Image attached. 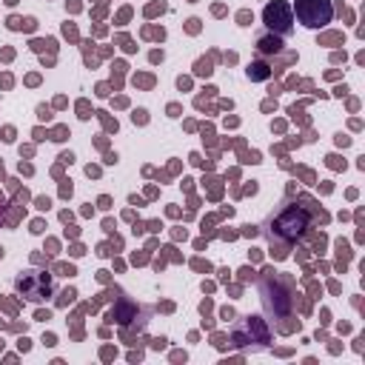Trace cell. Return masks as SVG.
<instances>
[{"label": "cell", "instance_id": "1", "mask_svg": "<svg viewBox=\"0 0 365 365\" xmlns=\"http://www.w3.org/2000/svg\"><path fill=\"white\" fill-rule=\"evenodd\" d=\"M294 11H297V20L302 26H311V29L325 26L331 20V14H334L331 0H297Z\"/></svg>", "mask_w": 365, "mask_h": 365}, {"label": "cell", "instance_id": "2", "mask_svg": "<svg viewBox=\"0 0 365 365\" xmlns=\"http://www.w3.org/2000/svg\"><path fill=\"white\" fill-rule=\"evenodd\" d=\"M17 291L29 299V302H40L51 294V277L43 271H26L17 277Z\"/></svg>", "mask_w": 365, "mask_h": 365}, {"label": "cell", "instance_id": "3", "mask_svg": "<svg viewBox=\"0 0 365 365\" xmlns=\"http://www.w3.org/2000/svg\"><path fill=\"white\" fill-rule=\"evenodd\" d=\"M305 225H308V217H305V211H302V208H297V205L285 208V211L277 217V222H274L277 234H282V237H288V240H294L297 234H302V228H305Z\"/></svg>", "mask_w": 365, "mask_h": 365}, {"label": "cell", "instance_id": "4", "mask_svg": "<svg viewBox=\"0 0 365 365\" xmlns=\"http://www.w3.org/2000/svg\"><path fill=\"white\" fill-rule=\"evenodd\" d=\"M265 23H268V29H277V31H291V14H288V9L277 0V3H271L268 9H265Z\"/></svg>", "mask_w": 365, "mask_h": 365}, {"label": "cell", "instance_id": "5", "mask_svg": "<svg viewBox=\"0 0 365 365\" xmlns=\"http://www.w3.org/2000/svg\"><path fill=\"white\" fill-rule=\"evenodd\" d=\"M279 46H282V43H279L277 37H274V40H259V48H262V51H277Z\"/></svg>", "mask_w": 365, "mask_h": 365}]
</instances>
